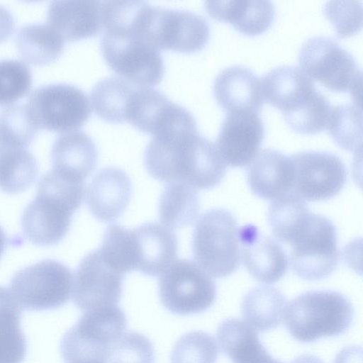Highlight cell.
<instances>
[{
    "mask_svg": "<svg viewBox=\"0 0 363 363\" xmlns=\"http://www.w3.org/2000/svg\"><path fill=\"white\" fill-rule=\"evenodd\" d=\"M145 32L150 43L157 50L182 53L201 50L210 37L209 25L201 16L150 4L145 16Z\"/></svg>",
    "mask_w": 363,
    "mask_h": 363,
    "instance_id": "cell-12",
    "label": "cell"
},
{
    "mask_svg": "<svg viewBox=\"0 0 363 363\" xmlns=\"http://www.w3.org/2000/svg\"><path fill=\"white\" fill-rule=\"evenodd\" d=\"M22 310L10 290L0 286V363H22L27 342L21 328Z\"/></svg>",
    "mask_w": 363,
    "mask_h": 363,
    "instance_id": "cell-28",
    "label": "cell"
},
{
    "mask_svg": "<svg viewBox=\"0 0 363 363\" xmlns=\"http://www.w3.org/2000/svg\"><path fill=\"white\" fill-rule=\"evenodd\" d=\"M31 86L32 74L26 63L16 59H0V106L25 96Z\"/></svg>",
    "mask_w": 363,
    "mask_h": 363,
    "instance_id": "cell-36",
    "label": "cell"
},
{
    "mask_svg": "<svg viewBox=\"0 0 363 363\" xmlns=\"http://www.w3.org/2000/svg\"><path fill=\"white\" fill-rule=\"evenodd\" d=\"M98 157V150L93 140L79 130L59 135L51 150L52 169L79 182H84L96 169Z\"/></svg>",
    "mask_w": 363,
    "mask_h": 363,
    "instance_id": "cell-23",
    "label": "cell"
},
{
    "mask_svg": "<svg viewBox=\"0 0 363 363\" xmlns=\"http://www.w3.org/2000/svg\"><path fill=\"white\" fill-rule=\"evenodd\" d=\"M135 270L156 277L175 261L178 242L176 234L157 223H147L132 229Z\"/></svg>",
    "mask_w": 363,
    "mask_h": 363,
    "instance_id": "cell-18",
    "label": "cell"
},
{
    "mask_svg": "<svg viewBox=\"0 0 363 363\" xmlns=\"http://www.w3.org/2000/svg\"><path fill=\"white\" fill-rule=\"evenodd\" d=\"M125 327V314L117 306L86 311L61 340L64 362L107 363L111 346Z\"/></svg>",
    "mask_w": 363,
    "mask_h": 363,
    "instance_id": "cell-7",
    "label": "cell"
},
{
    "mask_svg": "<svg viewBox=\"0 0 363 363\" xmlns=\"http://www.w3.org/2000/svg\"><path fill=\"white\" fill-rule=\"evenodd\" d=\"M326 128L333 140L350 151L362 150V117L360 106L346 104L333 106Z\"/></svg>",
    "mask_w": 363,
    "mask_h": 363,
    "instance_id": "cell-32",
    "label": "cell"
},
{
    "mask_svg": "<svg viewBox=\"0 0 363 363\" xmlns=\"http://www.w3.org/2000/svg\"><path fill=\"white\" fill-rule=\"evenodd\" d=\"M286 307V298L279 289L270 286H259L245 295L241 311L251 328L264 332L280 325Z\"/></svg>",
    "mask_w": 363,
    "mask_h": 363,
    "instance_id": "cell-26",
    "label": "cell"
},
{
    "mask_svg": "<svg viewBox=\"0 0 363 363\" xmlns=\"http://www.w3.org/2000/svg\"><path fill=\"white\" fill-rule=\"evenodd\" d=\"M286 244L294 272L307 281L328 277L339 261L337 230L333 222L309 212L294 228Z\"/></svg>",
    "mask_w": 363,
    "mask_h": 363,
    "instance_id": "cell-6",
    "label": "cell"
},
{
    "mask_svg": "<svg viewBox=\"0 0 363 363\" xmlns=\"http://www.w3.org/2000/svg\"><path fill=\"white\" fill-rule=\"evenodd\" d=\"M144 163L154 179L184 183L195 189L214 187L226 170L216 146L200 135L195 118L186 109L152 135Z\"/></svg>",
    "mask_w": 363,
    "mask_h": 363,
    "instance_id": "cell-1",
    "label": "cell"
},
{
    "mask_svg": "<svg viewBox=\"0 0 363 363\" xmlns=\"http://www.w3.org/2000/svg\"><path fill=\"white\" fill-rule=\"evenodd\" d=\"M240 259L252 277L259 282L280 280L288 268V258L281 246L259 229L247 224L239 229Z\"/></svg>",
    "mask_w": 363,
    "mask_h": 363,
    "instance_id": "cell-17",
    "label": "cell"
},
{
    "mask_svg": "<svg viewBox=\"0 0 363 363\" xmlns=\"http://www.w3.org/2000/svg\"><path fill=\"white\" fill-rule=\"evenodd\" d=\"M308 212L305 201L293 191L273 200L268 220L274 236L285 243L294 225Z\"/></svg>",
    "mask_w": 363,
    "mask_h": 363,
    "instance_id": "cell-34",
    "label": "cell"
},
{
    "mask_svg": "<svg viewBox=\"0 0 363 363\" xmlns=\"http://www.w3.org/2000/svg\"><path fill=\"white\" fill-rule=\"evenodd\" d=\"M213 94L220 106L228 113H259L264 103L259 77L242 65L228 67L216 76Z\"/></svg>",
    "mask_w": 363,
    "mask_h": 363,
    "instance_id": "cell-22",
    "label": "cell"
},
{
    "mask_svg": "<svg viewBox=\"0 0 363 363\" xmlns=\"http://www.w3.org/2000/svg\"><path fill=\"white\" fill-rule=\"evenodd\" d=\"M84 194V182L71 180L52 169L43 174L36 196L22 215L24 236L39 246L59 243L67 233L72 215L81 206Z\"/></svg>",
    "mask_w": 363,
    "mask_h": 363,
    "instance_id": "cell-2",
    "label": "cell"
},
{
    "mask_svg": "<svg viewBox=\"0 0 363 363\" xmlns=\"http://www.w3.org/2000/svg\"><path fill=\"white\" fill-rule=\"evenodd\" d=\"M72 289L70 269L59 261L45 259L18 271L9 290L21 308L46 311L65 305Z\"/></svg>",
    "mask_w": 363,
    "mask_h": 363,
    "instance_id": "cell-9",
    "label": "cell"
},
{
    "mask_svg": "<svg viewBox=\"0 0 363 363\" xmlns=\"http://www.w3.org/2000/svg\"><path fill=\"white\" fill-rule=\"evenodd\" d=\"M38 129L26 104L11 105L0 112V140L8 146L26 148Z\"/></svg>",
    "mask_w": 363,
    "mask_h": 363,
    "instance_id": "cell-33",
    "label": "cell"
},
{
    "mask_svg": "<svg viewBox=\"0 0 363 363\" xmlns=\"http://www.w3.org/2000/svg\"><path fill=\"white\" fill-rule=\"evenodd\" d=\"M134 86L119 77H107L98 82L91 91L94 111L108 122H125L126 103Z\"/></svg>",
    "mask_w": 363,
    "mask_h": 363,
    "instance_id": "cell-31",
    "label": "cell"
},
{
    "mask_svg": "<svg viewBox=\"0 0 363 363\" xmlns=\"http://www.w3.org/2000/svg\"><path fill=\"white\" fill-rule=\"evenodd\" d=\"M161 303L171 313L185 315L207 310L216 298V286L211 276L196 263L174 261L160 276Z\"/></svg>",
    "mask_w": 363,
    "mask_h": 363,
    "instance_id": "cell-10",
    "label": "cell"
},
{
    "mask_svg": "<svg viewBox=\"0 0 363 363\" xmlns=\"http://www.w3.org/2000/svg\"><path fill=\"white\" fill-rule=\"evenodd\" d=\"M48 23L65 41L95 36L103 29L102 1H52Z\"/></svg>",
    "mask_w": 363,
    "mask_h": 363,
    "instance_id": "cell-21",
    "label": "cell"
},
{
    "mask_svg": "<svg viewBox=\"0 0 363 363\" xmlns=\"http://www.w3.org/2000/svg\"><path fill=\"white\" fill-rule=\"evenodd\" d=\"M284 314L291 337L306 343L343 334L351 325L354 308L340 292L311 291L292 299Z\"/></svg>",
    "mask_w": 363,
    "mask_h": 363,
    "instance_id": "cell-4",
    "label": "cell"
},
{
    "mask_svg": "<svg viewBox=\"0 0 363 363\" xmlns=\"http://www.w3.org/2000/svg\"><path fill=\"white\" fill-rule=\"evenodd\" d=\"M260 82L264 100L281 111L288 125L314 109L325 97L296 66L274 67L262 76Z\"/></svg>",
    "mask_w": 363,
    "mask_h": 363,
    "instance_id": "cell-13",
    "label": "cell"
},
{
    "mask_svg": "<svg viewBox=\"0 0 363 363\" xmlns=\"http://www.w3.org/2000/svg\"><path fill=\"white\" fill-rule=\"evenodd\" d=\"M333 363H362V350L357 346L343 348L335 357Z\"/></svg>",
    "mask_w": 363,
    "mask_h": 363,
    "instance_id": "cell-40",
    "label": "cell"
},
{
    "mask_svg": "<svg viewBox=\"0 0 363 363\" xmlns=\"http://www.w3.org/2000/svg\"><path fill=\"white\" fill-rule=\"evenodd\" d=\"M123 274L111 265L97 249L79 262L73 279V301L82 311L116 306L123 288Z\"/></svg>",
    "mask_w": 363,
    "mask_h": 363,
    "instance_id": "cell-15",
    "label": "cell"
},
{
    "mask_svg": "<svg viewBox=\"0 0 363 363\" xmlns=\"http://www.w3.org/2000/svg\"><path fill=\"white\" fill-rule=\"evenodd\" d=\"M14 18L11 11L0 5V43L6 40L13 32Z\"/></svg>",
    "mask_w": 363,
    "mask_h": 363,
    "instance_id": "cell-39",
    "label": "cell"
},
{
    "mask_svg": "<svg viewBox=\"0 0 363 363\" xmlns=\"http://www.w3.org/2000/svg\"><path fill=\"white\" fill-rule=\"evenodd\" d=\"M219 354L216 340L210 334L191 331L182 335L171 353V363H216Z\"/></svg>",
    "mask_w": 363,
    "mask_h": 363,
    "instance_id": "cell-35",
    "label": "cell"
},
{
    "mask_svg": "<svg viewBox=\"0 0 363 363\" xmlns=\"http://www.w3.org/2000/svg\"><path fill=\"white\" fill-rule=\"evenodd\" d=\"M323 13L340 38L354 34L362 28V6L359 1H327Z\"/></svg>",
    "mask_w": 363,
    "mask_h": 363,
    "instance_id": "cell-38",
    "label": "cell"
},
{
    "mask_svg": "<svg viewBox=\"0 0 363 363\" xmlns=\"http://www.w3.org/2000/svg\"><path fill=\"white\" fill-rule=\"evenodd\" d=\"M16 43L21 57L35 65L55 61L65 47V40L48 23L24 25L16 35Z\"/></svg>",
    "mask_w": 363,
    "mask_h": 363,
    "instance_id": "cell-27",
    "label": "cell"
},
{
    "mask_svg": "<svg viewBox=\"0 0 363 363\" xmlns=\"http://www.w3.org/2000/svg\"><path fill=\"white\" fill-rule=\"evenodd\" d=\"M130 177L121 169L108 167L93 177L86 191V203L93 216L110 223L123 213L131 196Z\"/></svg>",
    "mask_w": 363,
    "mask_h": 363,
    "instance_id": "cell-19",
    "label": "cell"
},
{
    "mask_svg": "<svg viewBox=\"0 0 363 363\" xmlns=\"http://www.w3.org/2000/svg\"><path fill=\"white\" fill-rule=\"evenodd\" d=\"M290 157L294 172L293 192L303 200H328L343 189L347 173L343 161L337 155L303 151Z\"/></svg>",
    "mask_w": 363,
    "mask_h": 363,
    "instance_id": "cell-14",
    "label": "cell"
},
{
    "mask_svg": "<svg viewBox=\"0 0 363 363\" xmlns=\"http://www.w3.org/2000/svg\"><path fill=\"white\" fill-rule=\"evenodd\" d=\"M199 210L200 200L197 191L184 183H169L159 199L160 220L169 229L191 225Z\"/></svg>",
    "mask_w": 363,
    "mask_h": 363,
    "instance_id": "cell-29",
    "label": "cell"
},
{
    "mask_svg": "<svg viewBox=\"0 0 363 363\" xmlns=\"http://www.w3.org/2000/svg\"><path fill=\"white\" fill-rule=\"evenodd\" d=\"M6 246V236L4 230L0 227V257L2 255Z\"/></svg>",
    "mask_w": 363,
    "mask_h": 363,
    "instance_id": "cell-42",
    "label": "cell"
},
{
    "mask_svg": "<svg viewBox=\"0 0 363 363\" xmlns=\"http://www.w3.org/2000/svg\"><path fill=\"white\" fill-rule=\"evenodd\" d=\"M38 128L67 133L82 127L91 113L84 91L76 86L53 83L35 89L26 104Z\"/></svg>",
    "mask_w": 363,
    "mask_h": 363,
    "instance_id": "cell-11",
    "label": "cell"
},
{
    "mask_svg": "<svg viewBox=\"0 0 363 363\" xmlns=\"http://www.w3.org/2000/svg\"><path fill=\"white\" fill-rule=\"evenodd\" d=\"M249 165L247 182L257 196L272 201L293 191L294 172L291 157L274 149H263Z\"/></svg>",
    "mask_w": 363,
    "mask_h": 363,
    "instance_id": "cell-20",
    "label": "cell"
},
{
    "mask_svg": "<svg viewBox=\"0 0 363 363\" xmlns=\"http://www.w3.org/2000/svg\"><path fill=\"white\" fill-rule=\"evenodd\" d=\"M291 363H323L318 357L311 354H302Z\"/></svg>",
    "mask_w": 363,
    "mask_h": 363,
    "instance_id": "cell-41",
    "label": "cell"
},
{
    "mask_svg": "<svg viewBox=\"0 0 363 363\" xmlns=\"http://www.w3.org/2000/svg\"><path fill=\"white\" fill-rule=\"evenodd\" d=\"M38 167L33 154L26 148L6 145L0 155V189L8 194L26 191L35 182Z\"/></svg>",
    "mask_w": 363,
    "mask_h": 363,
    "instance_id": "cell-30",
    "label": "cell"
},
{
    "mask_svg": "<svg viewBox=\"0 0 363 363\" xmlns=\"http://www.w3.org/2000/svg\"><path fill=\"white\" fill-rule=\"evenodd\" d=\"M298 63L302 70L326 88L349 91L356 104L360 102L362 70L353 56L333 39L313 36L301 45Z\"/></svg>",
    "mask_w": 363,
    "mask_h": 363,
    "instance_id": "cell-8",
    "label": "cell"
},
{
    "mask_svg": "<svg viewBox=\"0 0 363 363\" xmlns=\"http://www.w3.org/2000/svg\"><path fill=\"white\" fill-rule=\"evenodd\" d=\"M5 146H6V144H4V143H2L0 140V155H1V152L3 151L4 148L5 147Z\"/></svg>",
    "mask_w": 363,
    "mask_h": 363,
    "instance_id": "cell-43",
    "label": "cell"
},
{
    "mask_svg": "<svg viewBox=\"0 0 363 363\" xmlns=\"http://www.w3.org/2000/svg\"><path fill=\"white\" fill-rule=\"evenodd\" d=\"M106 64L123 78L151 87L163 78L164 65L160 51L150 45L132 19L109 24L100 41Z\"/></svg>",
    "mask_w": 363,
    "mask_h": 363,
    "instance_id": "cell-3",
    "label": "cell"
},
{
    "mask_svg": "<svg viewBox=\"0 0 363 363\" xmlns=\"http://www.w3.org/2000/svg\"><path fill=\"white\" fill-rule=\"evenodd\" d=\"M217 337L223 352L233 363H283L269 354L256 330L240 319L223 320Z\"/></svg>",
    "mask_w": 363,
    "mask_h": 363,
    "instance_id": "cell-25",
    "label": "cell"
},
{
    "mask_svg": "<svg viewBox=\"0 0 363 363\" xmlns=\"http://www.w3.org/2000/svg\"><path fill=\"white\" fill-rule=\"evenodd\" d=\"M239 228L235 218L223 208L203 213L192 237V253L196 264L211 277L223 278L239 267Z\"/></svg>",
    "mask_w": 363,
    "mask_h": 363,
    "instance_id": "cell-5",
    "label": "cell"
},
{
    "mask_svg": "<svg viewBox=\"0 0 363 363\" xmlns=\"http://www.w3.org/2000/svg\"><path fill=\"white\" fill-rule=\"evenodd\" d=\"M264 132L259 113H228L220 125L216 145L224 163L233 167L249 165L258 153Z\"/></svg>",
    "mask_w": 363,
    "mask_h": 363,
    "instance_id": "cell-16",
    "label": "cell"
},
{
    "mask_svg": "<svg viewBox=\"0 0 363 363\" xmlns=\"http://www.w3.org/2000/svg\"><path fill=\"white\" fill-rule=\"evenodd\" d=\"M204 6L214 19L228 22L248 35L267 30L275 16V6L267 0L207 1Z\"/></svg>",
    "mask_w": 363,
    "mask_h": 363,
    "instance_id": "cell-24",
    "label": "cell"
},
{
    "mask_svg": "<svg viewBox=\"0 0 363 363\" xmlns=\"http://www.w3.org/2000/svg\"><path fill=\"white\" fill-rule=\"evenodd\" d=\"M154 347L141 333L128 331L111 347L107 363H154Z\"/></svg>",
    "mask_w": 363,
    "mask_h": 363,
    "instance_id": "cell-37",
    "label": "cell"
}]
</instances>
